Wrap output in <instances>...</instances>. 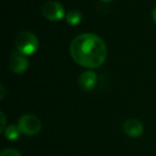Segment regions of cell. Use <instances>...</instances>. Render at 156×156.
<instances>
[{"instance_id": "1", "label": "cell", "mask_w": 156, "mask_h": 156, "mask_svg": "<svg viewBox=\"0 0 156 156\" xmlns=\"http://www.w3.org/2000/svg\"><path fill=\"white\" fill-rule=\"evenodd\" d=\"M69 52L77 64L87 69H98L107 58L106 44L93 33H83L76 37L71 43Z\"/></svg>"}, {"instance_id": "2", "label": "cell", "mask_w": 156, "mask_h": 156, "mask_svg": "<svg viewBox=\"0 0 156 156\" xmlns=\"http://www.w3.org/2000/svg\"><path fill=\"white\" fill-rule=\"evenodd\" d=\"M15 46L18 52L24 56H31L39 48V40L34 33L30 31H22L15 39Z\"/></svg>"}, {"instance_id": "3", "label": "cell", "mask_w": 156, "mask_h": 156, "mask_svg": "<svg viewBox=\"0 0 156 156\" xmlns=\"http://www.w3.org/2000/svg\"><path fill=\"white\" fill-rule=\"evenodd\" d=\"M18 127L23 134L27 136H34L41 130L42 122L34 115H25L18 121Z\"/></svg>"}, {"instance_id": "4", "label": "cell", "mask_w": 156, "mask_h": 156, "mask_svg": "<svg viewBox=\"0 0 156 156\" xmlns=\"http://www.w3.org/2000/svg\"><path fill=\"white\" fill-rule=\"evenodd\" d=\"M42 15L48 20L51 22H58L64 18L65 16V10L63 5L58 1L54 0H48L42 7Z\"/></svg>"}, {"instance_id": "5", "label": "cell", "mask_w": 156, "mask_h": 156, "mask_svg": "<svg viewBox=\"0 0 156 156\" xmlns=\"http://www.w3.org/2000/svg\"><path fill=\"white\" fill-rule=\"evenodd\" d=\"M123 130L127 136L132 137V138H137L143 134V125L139 120L128 119L124 122Z\"/></svg>"}, {"instance_id": "6", "label": "cell", "mask_w": 156, "mask_h": 156, "mask_svg": "<svg viewBox=\"0 0 156 156\" xmlns=\"http://www.w3.org/2000/svg\"><path fill=\"white\" fill-rule=\"evenodd\" d=\"M9 65L12 72H14V73H16V74H22L28 69L29 62L24 55L18 52V54L12 55L11 59H10Z\"/></svg>"}, {"instance_id": "7", "label": "cell", "mask_w": 156, "mask_h": 156, "mask_svg": "<svg viewBox=\"0 0 156 156\" xmlns=\"http://www.w3.org/2000/svg\"><path fill=\"white\" fill-rule=\"evenodd\" d=\"M98 77L93 71H86L79 77V86L83 91H90L96 85Z\"/></svg>"}, {"instance_id": "8", "label": "cell", "mask_w": 156, "mask_h": 156, "mask_svg": "<svg viewBox=\"0 0 156 156\" xmlns=\"http://www.w3.org/2000/svg\"><path fill=\"white\" fill-rule=\"evenodd\" d=\"M81 18H83V15L78 10H72L65 16V20H66V23L69 24L71 26H76L79 23L81 22Z\"/></svg>"}, {"instance_id": "9", "label": "cell", "mask_w": 156, "mask_h": 156, "mask_svg": "<svg viewBox=\"0 0 156 156\" xmlns=\"http://www.w3.org/2000/svg\"><path fill=\"white\" fill-rule=\"evenodd\" d=\"M20 133L22 132H20L18 125L17 126L16 125H10L5 129V138L9 139V140L14 141V140H16V139L20 138Z\"/></svg>"}, {"instance_id": "10", "label": "cell", "mask_w": 156, "mask_h": 156, "mask_svg": "<svg viewBox=\"0 0 156 156\" xmlns=\"http://www.w3.org/2000/svg\"><path fill=\"white\" fill-rule=\"evenodd\" d=\"M0 156H22V155L15 149H5L0 153Z\"/></svg>"}, {"instance_id": "11", "label": "cell", "mask_w": 156, "mask_h": 156, "mask_svg": "<svg viewBox=\"0 0 156 156\" xmlns=\"http://www.w3.org/2000/svg\"><path fill=\"white\" fill-rule=\"evenodd\" d=\"M0 115H1V128H0V130L3 132V130H5V115L3 112L0 113Z\"/></svg>"}, {"instance_id": "12", "label": "cell", "mask_w": 156, "mask_h": 156, "mask_svg": "<svg viewBox=\"0 0 156 156\" xmlns=\"http://www.w3.org/2000/svg\"><path fill=\"white\" fill-rule=\"evenodd\" d=\"M152 15H153V20H154V22L156 23V8H154L153 13H152Z\"/></svg>"}, {"instance_id": "13", "label": "cell", "mask_w": 156, "mask_h": 156, "mask_svg": "<svg viewBox=\"0 0 156 156\" xmlns=\"http://www.w3.org/2000/svg\"><path fill=\"white\" fill-rule=\"evenodd\" d=\"M1 90H2V94H1V98H3V95H5V88H3V86H1Z\"/></svg>"}, {"instance_id": "14", "label": "cell", "mask_w": 156, "mask_h": 156, "mask_svg": "<svg viewBox=\"0 0 156 156\" xmlns=\"http://www.w3.org/2000/svg\"><path fill=\"white\" fill-rule=\"evenodd\" d=\"M101 1H103V2H111L113 0H101Z\"/></svg>"}]
</instances>
